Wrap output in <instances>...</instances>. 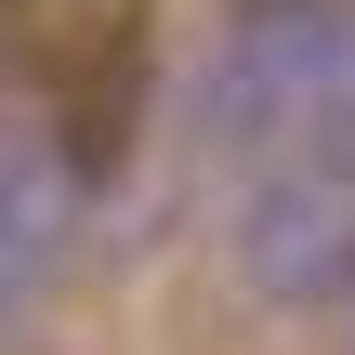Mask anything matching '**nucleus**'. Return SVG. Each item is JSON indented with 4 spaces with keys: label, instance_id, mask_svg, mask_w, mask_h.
<instances>
[{
    "label": "nucleus",
    "instance_id": "nucleus-1",
    "mask_svg": "<svg viewBox=\"0 0 355 355\" xmlns=\"http://www.w3.org/2000/svg\"><path fill=\"white\" fill-rule=\"evenodd\" d=\"M343 92H355V0H237L184 79V145L198 158H277Z\"/></svg>",
    "mask_w": 355,
    "mask_h": 355
},
{
    "label": "nucleus",
    "instance_id": "nucleus-2",
    "mask_svg": "<svg viewBox=\"0 0 355 355\" xmlns=\"http://www.w3.org/2000/svg\"><path fill=\"white\" fill-rule=\"evenodd\" d=\"M79 171H66V145L40 132V119H0V329L66 277V237H79Z\"/></svg>",
    "mask_w": 355,
    "mask_h": 355
}]
</instances>
